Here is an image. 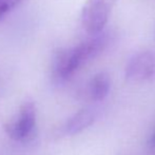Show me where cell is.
<instances>
[{
	"instance_id": "obj_1",
	"label": "cell",
	"mask_w": 155,
	"mask_h": 155,
	"mask_svg": "<svg viewBox=\"0 0 155 155\" xmlns=\"http://www.w3.org/2000/svg\"><path fill=\"white\" fill-rule=\"evenodd\" d=\"M70 49L58 52L54 61V75L59 80H68L88 61L98 56L110 42V35L100 32Z\"/></svg>"
},
{
	"instance_id": "obj_2",
	"label": "cell",
	"mask_w": 155,
	"mask_h": 155,
	"mask_svg": "<svg viewBox=\"0 0 155 155\" xmlns=\"http://www.w3.org/2000/svg\"><path fill=\"white\" fill-rule=\"evenodd\" d=\"M115 0H87L81 10V25L88 34L102 32Z\"/></svg>"
},
{
	"instance_id": "obj_3",
	"label": "cell",
	"mask_w": 155,
	"mask_h": 155,
	"mask_svg": "<svg viewBox=\"0 0 155 155\" xmlns=\"http://www.w3.org/2000/svg\"><path fill=\"white\" fill-rule=\"evenodd\" d=\"M126 78L133 82H145L155 78V53L141 51L129 59L124 70Z\"/></svg>"
},
{
	"instance_id": "obj_4",
	"label": "cell",
	"mask_w": 155,
	"mask_h": 155,
	"mask_svg": "<svg viewBox=\"0 0 155 155\" xmlns=\"http://www.w3.org/2000/svg\"><path fill=\"white\" fill-rule=\"evenodd\" d=\"M36 124V108L31 101L25 102L17 117L8 124L6 133L15 140H25L32 134Z\"/></svg>"
},
{
	"instance_id": "obj_5",
	"label": "cell",
	"mask_w": 155,
	"mask_h": 155,
	"mask_svg": "<svg viewBox=\"0 0 155 155\" xmlns=\"http://www.w3.org/2000/svg\"><path fill=\"white\" fill-rule=\"evenodd\" d=\"M111 89V78L104 72L96 74L86 87V96L91 101H101Z\"/></svg>"
},
{
	"instance_id": "obj_6",
	"label": "cell",
	"mask_w": 155,
	"mask_h": 155,
	"mask_svg": "<svg viewBox=\"0 0 155 155\" xmlns=\"http://www.w3.org/2000/svg\"><path fill=\"white\" fill-rule=\"evenodd\" d=\"M96 119V112L93 109H82L74 114L69 120L65 123L63 131L68 135H75L82 132L92 126Z\"/></svg>"
},
{
	"instance_id": "obj_7",
	"label": "cell",
	"mask_w": 155,
	"mask_h": 155,
	"mask_svg": "<svg viewBox=\"0 0 155 155\" xmlns=\"http://www.w3.org/2000/svg\"><path fill=\"white\" fill-rule=\"evenodd\" d=\"M22 0H0V19L12 12Z\"/></svg>"
},
{
	"instance_id": "obj_8",
	"label": "cell",
	"mask_w": 155,
	"mask_h": 155,
	"mask_svg": "<svg viewBox=\"0 0 155 155\" xmlns=\"http://www.w3.org/2000/svg\"><path fill=\"white\" fill-rule=\"evenodd\" d=\"M148 146H149L150 149L153 150V151H155V129H154L153 133H152L151 137L149 138V141H148Z\"/></svg>"
}]
</instances>
